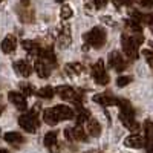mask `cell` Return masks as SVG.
Here are the masks:
<instances>
[{
  "mask_svg": "<svg viewBox=\"0 0 153 153\" xmlns=\"http://www.w3.org/2000/svg\"><path fill=\"white\" fill-rule=\"evenodd\" d=\"M71 43H72V32H71V28L65 26V28L61 29L60 35H58V46H60V48H68Z\"/></svg>",
  "mask_w": 153,
  "mask_h": 153,
  "instance_id": "20",
  "label": "cell"
},
{
  "mask_svg": "<svg viewBox=\"0 0 153 153\" xmlns=\"http://www.w3.org/2000/svg\"><path fill=\"white\" fill-rule=\"evenodd\" d=\"M144 57H146V60H147V63L153 68V51H150V49H146L144 51Z\"/></svg>",
  "mask_w": 153,
  "mask_h": 153,
  "instance_id": "32",
  "label": "cell"
},
{
  "mask_svg": "<svg viewBox=\"0 0 153 153\" xmlns=\"http://www.w3.org/2000/svg\"><path fill=\"white\" fill-rule=\"evenodd\" d=\"M57 2H58V3H63V2H65V0H57Z\"/></svg>",
  "mask_w": 153,
  "mask_h": 153,
  "instance_id": "40",
  "label": "cell"
},
{
  "mask_svg": "<svg viewBox=\"0 0 153 153\" xmlns=\"http://www.w3.org/2000/svg\"><path fill=\"white\" fill-rule=\"evenodd\" d=\"M57 94L63 98V100H66V101H71L72 104L75 106H78L81 104V101H83V95L80 91H76V89L71 87V86H60L57 89Z\"/></svg>",
  "mask_w": 153,
  "mask_h": 153,
  "instance_id": "6",
  "label": "cell"
},
{
  "mask_svg": "<svg viewBox=\"0 0 153 153\" xmlns=\"http://www.w3.org/2000/svg\"><path fill=\"white\" fill-rule=\"evenodd\" d=\"M3 139H5L8 144H11V146H19V144H23L25 143V138L19 132H8V133L3 135Z\"/></svg>",
  "mask_w": 153,
  "mask_h": 153,
  "instance_id": "21",
  "label": "cell"
},
{
  "mask_svg": "<svg viewBox=\"0 0 153 153\" xmlns=\"http://www.w3.org/2000/svg\"><path fill=\"white\" fill-rule=\"evenodd\" d=\"M112 2H113V5L117 6V8H120L123 5V0H112Z\"/></svg>",
  "mask_w": 153,
  "mask_h": 153,
  "instance_id": "36",
  "label": "cell"
},
{
  "mask_svg": "<svg viewBox=\"0 0 153 153\" xmlns=\"http://www.w3.org/2000/svg\"><path fill=\"white\" fill-rule=\"evenodd\" d=\"M65 135L68 139H71V141H80V143H86L87 141V132L86 129L83 127V124H76L75 127H72V129H66L65 130Z\"/></svg>",
  "mask_w": 153,
  "mask_h": 153,
  "instance_id": "7",
  "label": "cell"
},
{
  "mask_svg": "<svg viewBox=\"0 0 153 153\" xmlns=\"http://www.w3.org/2000/svg\"><path fill=\"white\" fill-rule=\"evenodd\" d=\"M51 69L52 68H51L46 61H43L42 58L34 63V71H35V74L40 76V78H48V76L51 75Z\"/></svg>",
  "mask_w": 153,
  "mask_h": 153,
  "instance_id": "15",
  "label": "cell"
},
{
  "mask_svg": "<svg viewBox=\"0 0 153 153\" xmlns=\"http://www.w3.org/2000/svg\"><path fill=\"white\" fill-rule=\"evenodd\" d=\"M2 112H3V106L0 104V115H2Z\"/></svg>",
  "mask_w": 153,
  "mask_h": 153,
  "instance_id": "39",
  "label": "cell"
},
{
  "mask_svg": "<svg viewBox=\"0 0 153 153\" xmlns=\"http://www.w3.org/2000/svg\"><path fill=\"white\" fill-rule=\"evenodd\" d=\"M91 75H92V78L97 84L100 86H107L109 81H110V76L107 75L106 72V68H104V61L103 60H98L95 65L92 66V71H91Z\"/></svg>",
  "mask_w": 153,
  "mask_h": 153,
  "instance_id": "5",
  "label": "cell"
},
{
  "mask_svg": "<svg viewBox=\"0 0 153 153\" xmlns=\"http://www.w3.org/2000/svg\"><path fill=\"white\" fill-rule=\"evenodd\" d=\"M19 126L22 127L25 132H28V133H35V132L38 130V127H40V121H38L37 112L32 109L29 113L20 115V118H19Z\"/></svg>",
  "mask_w": 153,
  "mask_h": 153,
  "instance_id": "3",
  "label": "cell"
},
{
  "mask_svg": "<svg viewBox=\"0 0 153 153\" xmlns=\"http://www.w3.org/2000/svg\"><path fill=\"white\" fill-rule=\"evenodd\" d=\"M38 57H40L43 61H46L51 68H55V65H57V58H55V54H54L52 48H42V51H40V54H38Z\"/></svg>",
  "mask_w": 153,
  "mask_h": 153,
  "instance_id": "18",
  "label": "cell"
},
{
  "mask_svg": "<svg viewBox=\"0 0 153 153\" xmlns=\"http://www.w3.org/2000/svg\"><path fill=\"white\" fill-rule=\"evenodd\" d=\"M29 2V0H23V3H28Z\"/></svg>",
  "mask_w": 153,
  "mask_h": 153,
  "instance_id": "41",
  "label": "cell"
},
{
  "mask_svg": "<svg viewBox=\"0 0 153 153\" xmlns=\"http://www.w3.org/2000/svg\"><path fill=\"white\" fill-rule=\"evenodd\" d=\"M126 25H127V28H129L132 32H135V34H141V32H143V26H141V23L136 22L135 19L127 20V22H126Z\"/></svg>",
  "mask_w": 153,
  "mask_h": 153,
  "instance_id": "26",
  "label": "cell"
},
{
  "mask_svg": "<svg viewBox=\"0 0 153 153\" xmlns=\"http://www.w3.org/2000/svg\"><path fill=\"white\" fill-rule=\"evenodd\" d=\"M87 153H98V152H87Z\"/></svg>",
  "mask_w": 153,
  "mask_h": 153,
  "instance_id": "42",
  "label": "cell"
},
{
  "mask_svg": "<svg viewBox=\"0 0 153 153\" xmlns=\"http://www.w3.org/2000/svg\"><path fill=\"white\" fill-rule=\"evenodd\" d=\"M60 16H61V19H63V20H68V19H71V17L74 16V11H72V8H71L69 5H65V6L61 8Z\"/></svg>",
  "mask_w": 153,
  "mask_h": 153,
  "instance_id": "27",
  "label": "cell"
},
{
  "mask_svg": "<svg viewBox=\"0 0 153 153\" xmlns=\"http://www.w3.org/2000/svg\"><path fill=\"white\" fill-rule=\"evenodd\" d=\"M74 117H75V112L69 106H65V104H58L55 107L43 110V121L49 126H55L61 121L72 120Z\"/></svg>",
  "mask_w": 153,
  "mask_h": 153,
  "instance_id": "1",
  "label": "cell"
},
{
  "mask_svg": "<svg viewBox=\"0 0 153 153\" xmlns=\"http://www.w3.org/2000/svg\"><path fill=\"white\" fill-rule=\"evenodd\" d=\"M20 91H22V94H23V95H26V97H31V95L34 94L32 86H31V84H28V83L20 84Z\"/></svg>",
  "mask_w": 153,
  "mask_h": 153,
  "instance_id": "29",
  "label": "cell"
},
{
  "mask_svg": "<svg viewBox=\"0 0 153 153\" xmlns=\"http://www.w3.org/2000/svg\"><path fill=\"white\" fill-rule=\"evenodd\" d=\"M129 83H132V78H130V76H127V75H120L118 80H117V86L118 87H124Z\"/></svg>",
  "mask_w": 153,
  "mask_h": 153,
  "instance_id": "28",
  "label": "cell"
},
{
  "mask_svg": "<svg viewBox=\"0 0 153 153\" xmlns=\"http://www.w3.org/2000/svg\"><path fill=\"white\" fill-rule=\"evenodd\" d=\"M94 101L101 106H118L120 103V98L117 97H113L110 94H97L94 97Z\"/></svg>",
  "mask_w": 153,
  "mask_h": 153,
  "instance_id": "13",
  "label": "cell"
},
{
  "mask_svg": "<svg viewBox=\"0 0 153 153\" xmlns=\"http://www.w3.org/2000/svg\"><path fill=\"white\" fill-rule=\"evenodd\" d=\"M84 42L87 46L91 48H95V49H100L106 45V40H107V34H106V29L101 28V26H95L92 28L89 32H86L83 35Z\"/></svg>",
  "mask_w": 153,
  "mask_h": 153,
  "instance_id": "2",
  "label": "cell"
},
{
  "mask_svg": "<svg viewBox=\"0 0 153 153\" xmlns=\"http://www.w3.org/2000/svg\"><path fill=\"white\" fill-rule=\"evenodd\" d=\"M124 144L127 147H132V149H141L143 146H146V138L141 136V135H138V133H135V135L127 136L124 139Z\"/></svg>",
  "mask_w": 153,
  "mask_h": 153,
  "instance_id": "16",
  "label": "cell"
},
{
  "mask_svg": "<svg viewBox=\"0 0 153 153\" xmlns=\"http://www.w3.org/2000/svg\"><path fill=\"white\" fill-rule=\"evenodd\" d=\"M35 95L38 98H42V100H51V98H54V95H55V89L52 86H45V87L38 89V91L35 92Z\"/></svg>",
  "mask_w": 153,
  "mask_h": 153,
  "instance_id": "23",
  "label": "cell"
},
{
  "mask_svg": "<svg viewBox=\"0 0 153 153\" xmlns=\"http://www.w3.org/2000/svg\"><path fill=\"white\" fill-rule=\"evenodd\" d=\"M89 118H91V112L87 109H78V113H76V124H84Z\"/></svg>",
  "mask_w": 153,
  "mask_h": 153,
  "instance_id": "25",
  "label": "cell"
},
{
  "mask_svg": "<svg viewBox=\"0 0 153 153\" xmlns=\"http://www.w3.org/2000/svg\"><path fill=\"white\" fill-rule=\"evenodd\" d=\"M144 130H146V135L147 136H153V123L152 121H146L144 123Z\"/></svg>",
  "mask_w": 153,
  "mask_h": 153,
  "instance_id": "30",
  "label": "cell"
},
{
  "mask_svg": "<svg viewBox=\"0 0 153 153\" xmlns=\"http://www.w3.org/2000/svg\"><path fill=\"white\" fill-rule=\"evenodd\" d=\"M0 2H3V0H0Z\"/></svg>",
  "mask_w": 153,
  "mask_h": 153,
  "instance_id": "44",
  "label": "cell"
},
{
  "mask_svg": "<svg viewBox=\"0 0 153 153\" xmlns=\"http://www.w3.org/2000/svg\"><path fill=\"white\" fill-rule=\"evenodd\" d=\"M146 152L153 153V136H147L146 139Z\"/></svg>",
  "mask_w": 153,
  "mask_h": 153,
  "instance_id": "31",
  "label": "cell"
},
{
  "mask_svg": "<svg viewBox=\"0 0 153 153\" xmlns=\"http://www.w3.org/2000/svg\"><path fill=\"white\" fill-rule=\"evenodd\" d=\"M17 16L22 23H32L35 20V12L28 6V3H25V6H17Z\"/></svg>",
  "mask_w": 153,
  "mask_h": 153,
  "instance_id": "11",
  "label": "cell"
},
{
  "mask_svg": "<svg viewBox=\"0 0 153 153\" xmlns=\"http://www.w3.org/2000/svg\"><path fill=\"white\" fill-rule=\"evenodd\" d=\"M83 71H84V66L80 65V63H76V61L69 63V65L66 66V72H68L69 75H80Z\"/></svg>",
  "mask_w": 153,
  "mask_h": 153,
  "instance_id": "24",
  "label": "cell"
},
{
  "mask_svg": "<svg viewBox=\"0 0 153 153\" xmlns=\"http://www.w3.org/2000/svg\"><path fill=\"white\" fill-rule=\"evenodd\" d=\"M144 23L149 25L150 29H152V32H153V12H150V14H146V22H144Z\"/></svg>",
  "mask_w": 153,
  "mask_h": 153,
  "instance_id": "33",
  "label": "cell"
},
{
  "mask_svg": "<svg viewBox=\"0 0 153 153\" xmlns=\"http://www.w3.org/2000/svg\"><path fill=\"white\" fill-rule=\"evenodd\" d=\"M86 132L91 135V136H100L101 135V124L97 121V120H94V118H89L86 123Z\"/></svg>",
  "mask_w": 153,
  "mask_h": 153,
  "instance_id": "19",
  "label": "cell"
},
{
  "mask_svg": "<svg viewBox=\"0 0 153 153\" xmlns=\"http://www.w3.org/2000/svg\"><path fill=\"white\" fill-rule=\"evenodd\" d=\"M22 46L31 55H38V54H40V51H42V46L40 45H38L37 42H31V40H25L22 43Z\"/></svg>",
  "mask_w": 153,
  "mask_h": 153,
  "instance_id": "22",
  "label": "cell"
},
{
  "mask_svg": "<svg viewBox=\"0 0 153 153\" xmlns=\"http://www.w3.org/2000/svg\"><path fill=\"white\" fill-rule=\"evenodd\" d=\"M0 153H9L6 149H0Z\"/></svg>",
  "mask_w": 153,
  "mask_h": 153,
  "instance_id": "38",
  "label": "cell"
},
{
  "mask_svg": "<svg viewBox=\"0 0 153 153\" xmlns=\"http://www.w3.org/2000/svg\"><path fill=\"white\" fill-rule=\"evenodd\" d=\"M8 98H9V101L12 104L16 106V109L17 110H20V112H25L28 109V101H26V95H23L22 92H9L8 94Z\"/></svg>",
  "mask_w": 153,
  "mask_h": 153,
  "instance_id": "9",
  "label": "cell"
},
{
  "mask_svg": "<svg viewBox=\"0 0 153 153\" xmlns=\"http://www.w3.org/2000/svg\"><path fill=\"white\" fill-rule=\"evenodd\" d=\"M0 48H2L3 54H12L17 49V38L14 35H6L3 38L2 45H0Z\"/></svg>",
  "mask_w": 153,
  "mask_h": 153,
  "instance_id": "17",
  "label": "cell"
},
{
  "mask_svg": "<svg viewBox=\"0 0 153 153\" xmlns=\"http://www.w3.org/2000/svg\"><path fill=\"white\" fill-rule=\"evenodd\" d=\"M139 3H141V6H144V8H152L153 0H139Z\"/></svg>",
  "mask_w": 153,
  "mask_h": 153,
  "instance_id": "34",
  "label": "cell"
},
{
  "mask_svg": "<svg viewBox=\"0 0 153 153\" xmlns=\"http://www.w3.org/2000/svg\"><path fill=\"white\" fill-rule=\"evenodd\" d=\"M14 71L22 76H29L32 74V66L26 60H17L14 61Z\"/></svg>",
  "mask_w": 153,
  "mask_h": 153,
  "instance_id": "14",
  "label": "cell"
},
{
  "mask_svg": "<svg viewBox=\"0 0 153 153\" xmlns=\"http://www.w3.org/2000/svg\"><path fill=\"white\" fill-rule=\"evenodd\" d=\"M106 3H107V0H94V5H95V8H103Z\"/></svg>",
  "mask_w": 153,
  "mask_h": 153,
  "instance_id": "35",
  "label": "cell"
},
{
  "mask_svg": "<svg viewBox=\"0 0 153 153\" xmlns=\"http://www.w3.org/2000/svg\"><path fill=\"white\" fill-rule=\"evenodd\" d=\"M120 120H121V123L124 124L126 129H129V130H132V132H138L139 129H141V126H139L138 121L135 120V115L121 113V112H120Z\"/></svg>",
  "mask_w": 153,
  "mask_h": 153,
  "instance_id": "12",
  "label": "cell"
},
{
  "mask_svg": "<svg viewBox=\"0 0 153 153\" xmlns=\"http://www.w3.org/2000/svg\"><path fill=\"white\" fill-rule=\"evenodd\" d=\"M150 46H152V48H153V42H150Z\"/></svg>",
  "mask_w": 153,
  "mask_h": 153,
  "instance_id": "43",
  "label": "cell"
},
{
  "mask_svg": "<svg viewBox=\"0 0 153 153\" xmlns=\"http://www.w3.org/2000/svg\"><path fill=\"white\" fill-rule=\"evenodd\" d=\"M135 2V0H123V5H127V6H130L132 3Z\"/></svg>",
  "mask_w": 153,
  "mask_h": 153,
  "instance_id": "37",
  "label": "cell"
},
{
  "mask_svg": "<svg viewBox=\"0 0 153 153\" xmlns=\"http://www.w3.org/2000/svg\"><path fill=\"white\" fill-rule=\"evenodd\" d=\"M109 65H110L112 69H115L117 72H123V71L127 69L129 63L124 60V57L118 52V51H113V52L109 55Z\"/></svg>",
  "mask_w": 153,
  "mask_h": 153,
  "instance_id": "8",
  "label": "cell"
},
{
  "mask_svg": "<svg viewBox=\"0 0 153 153\" xmlns=\"http://www.w3.org/2000/svg\"><path fill=\"white\" fill-rule=\"evenodd\" d=\"M121 46H123L124 54L129 57L130 60H136V58L139 57V52H138L139 43L133 38V35L123 34V37H121Z\"/></svg>",
  "mask_w": 153,
  "mask_h": 153,
  "instance_id": "4",
  "label": "cell"
},
{
  "mask_svg": "<svg viewBox=\"0 0 153 153\" xmlns=\"http://www.w3.org/2000/svg\"><path fill=\"white\" fill-rule=\"evenodd\" d=\"M43 144L51 153H60L58 149V132H49L43 138Z\"/></svg>",
  "mask_w": 153,
  "mask_h": 153,
  "instance_id": "10",
  "label": "cell"
}]
</instances>
